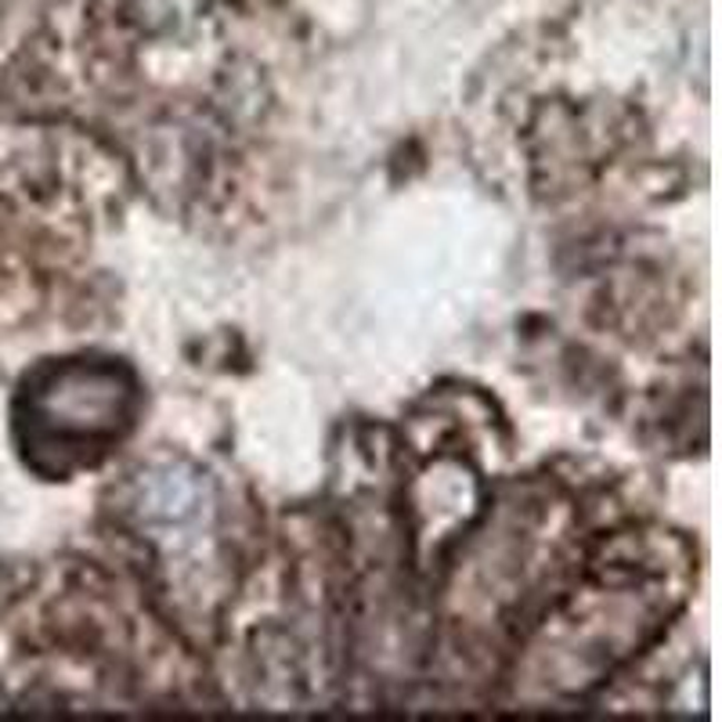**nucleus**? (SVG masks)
<instances>
[{
    "label": "nucleus",
    "mask_w": 722,
    "mask_h": 722,
    "mask_svg": "<svg viewBox=\"0 0 722 722\" xmlns=\"http://www.w3.org/2000/svg\"><path fill=\"white\" fill-rule=\"evenodd\" d=\"M141 387L116 358L40 365L14 397V441L40 477L66 481L95 469L135 431Z\"/></svg>",
    "instance_id": "nucleus-1"
}]
</instances>
